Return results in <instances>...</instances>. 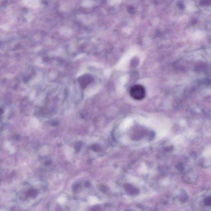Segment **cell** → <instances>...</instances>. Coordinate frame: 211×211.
Segmentation results:
<instances>
[{
  "label": "cell",
  "mask_w": 211,
  "mask_h": 211,
  "mask_svg": "<svg viewBox=\"0 0 211 211\" xmlns=\"http://www.w3.org/2000/svg\"><path fill=\"white\" fill-rule=\"evenodd\" d=\"M210 191L202 193L197 197L195 202V208L197 211H210Z\"/></svg>",
  "instance_id": "1"
},
{
  "label": "cell",
  "mask_w": 211,
  "mask_h": 211,
  "mask_svg": "<svg viewBox=\"0 0 211 211\" xmlns=\"http://www.w3.org/2000/svg\"><path fill=\"white\" fill-rule=\"evenodd\" d=\"M130 95L136 100H141L144 98L146 96V90L142 85H135L131 88L130 91Z\"/></svg>",
  "instance_id": "2"
}]
</instances>
